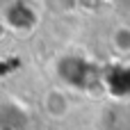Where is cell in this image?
Instances as JSON below:
<instances>
[{
  "instance_id": "cell-1",
  "label": "cell",
  "mask_w": 130,
  "mask_h": 130,
  "mask_svg": "<svg viewBox=\"0 0 130 130\" xmlns=\"http://www.w3.org/2000/svg\"><path fill=\"white\" fill-rule=\"evenodd\" d=\"M57 75L71 85L73 89L89 91L91 87H103V69L96 66V62H89L80 55H66L57 62Z\"/></svg>"
},
{
  "instance_id": "cell-2",
  "label": "cell",
  "mask_w": 130,
  "mask_h": 130,
  "mask_svg": "<svg viewBox=\"0 0 130 130\" xmlns=\"http://www.w3.org/2000/svg\"><path fill=\"white\" fill-rule=\"evenodd\" d=\"M103 89L114 98H130V62H114L103 69Z\"/></svg>"
}]
</instances>
